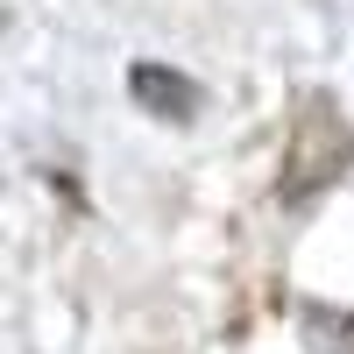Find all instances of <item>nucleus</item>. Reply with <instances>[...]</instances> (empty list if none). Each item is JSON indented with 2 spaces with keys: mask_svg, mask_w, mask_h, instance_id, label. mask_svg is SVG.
Listing matches in <instances>:
<instances>
[{
  "mask_svg": "<svg viewBox=\"0 0 354 354\" xmlns=\"http://www.w3.org/2000/svg\"><path fill=\"white\" fill-rule=\"evenodd\" d=\"M354 163V128L340 121L333 93H305V106L290 113V135H283V177H277V198L283 205H312L326 185H340Z\"/></svg>",
  "mask_w": 354,
  "mask_h": 354,
  "instance_id": "nucleus-1",
  "label": "nucleus"
},
{
  "mask_svg": "<svg viewBox=\"0 0 354 354\" xmlns=\"http://www.w3.org/2000/svg\"><path fill=\"white\" fill-rule=\"evenodd\" d=\"M128 100L142 113H156V121H198L205 106V85L192 71H170V64H135L128 71Z\"/></svg>",
  "mask_w": 354,
  "mask_h": 354,
  "instance_id": "nucleus-2",
  "label": "nucleus"
}]
</instances>
